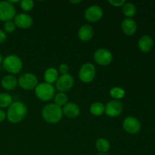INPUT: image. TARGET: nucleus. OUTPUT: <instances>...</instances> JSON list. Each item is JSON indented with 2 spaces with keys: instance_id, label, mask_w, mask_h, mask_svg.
I'll return each instance as SVG.
<instances>
[{
  "instance_id": "28",
  "label": "nucleus",
  "mask_w": 155,
  "mask_h": 155,
  "mask_svg": "<svg viewBox=\"0 0 155 155\" xmlns=\"http://www.w3.org/2000/svg\"><path fill=\"white\" fill-rule=\"evenodd\" d=\"M109 4L111 5L112 6H114V7H121V6H124V5L127 2L124 1V0H109L108 1Z\"/></svg>"
},
{
  "instance_id": "27",
  "label": "nucleus",
  "mask_w": 155,
  "mask_h": 155,
  "mask_svg": "<svg viewBox=\"0 0 155 155\" xmlns=\"http://www.w3.org/2000/svg\"><path fill=\"white\" fill-rule=\"evenodd\" d=\"M15 29H16V26H15V23L12 21H6L5 22L4 24V31L6 33H12L13 32H15Z\"/></svg>"
},
{
  "instance_id": "12",
  "label": "nucleus",
  "mask_w": 155,
  "mask_h": 155,
  "mask_svg": "<svg viewBox=\"0 0 155 155\" xmlns=\"http://www.w3.org/2000/svg\"><path fill=\"white\" fill-rule=\"evenodd\" d=\"M84 17L89 22H97L102 18L103 9L98 5H92L85 11Z\"/></svg>"
},
{
  "instance_id": "9",
  "label": "nucleus",
  "mask_w": 155,
  "mask_h": 155,
  "mask_svg": "<svg viewBox=\"0 0 155 155\" xmlns=\"http://www.w3.org/2000/svg\"><path fill=\"white\" fill-rule=\"evenodd\" d=\"M74 85V79L71 74H67L60 76L55 83V87L60 92H64L71 90Z\"/></svg>"
},
{
  "instance_id": "19",
  "label": "nucleus",
  "mask_w": 155,
  "mask_h": 155,
  "mask_svg": "<svg viewBox=\"0 0 155 155\" xmlns=\"http://www.w3.org/2000/svg\"><path fill=\"white\" fill-rule=\"evenodd\" d=\"M59 77V72L57 69L54 68H49L44 73V80L45 83L52 85L55 83Z\"/></svg>"
},
{
  "instance_id": "2",
  "label": "nucleus",
  "mask_w": 155,
  "mask_h": 155,
  "mask_svg": "<svg viewBox=\"0 0 155 155\" xmlns=\"http://www.w3.org/2000/svg\"><path fill=\"white\" fill-rule=\"evenodd\" d=\"M63 115L62 107L56 105L54 103L46 104L42 110V118L48 124H58L61 120Z\"/></svg>"
},
{
  "instance_id": "10",
  "label": "nucleus",
  "mask_w": 155,
  "mask_h": 155,
  "mask_svg": "<svg viewBox=\"0 0 155 155\" xmlns=\"http://www.w3.org/2000/svg\"><path fill=\"white\" fill-rule=\"evenodd\" d=\"M123 128L129 134L135 135L139 133L142 129V124L137 118L130 116L124 120Z\"/></svg>"
},
{
  "instance_id": "21",
  "label": "nucleus",
  "mask_w": 155,
  "mask_h": 155,
  "mask_svg": "<svg viewBox=\"0 0 155 155\" xmlns=\"http://www.w3.org/2000/svg\"><path fill=\"white\" fill-rule=\"evenodd\" d=\"M89 111L93 116H101L104 113V104L100 101H95L91 104Z\"/></svg>"
},
{
  "instance_id": "13",
  "label": "nucleus",
  "mask_w": 155,
  "mask_h": 155,
  "mask_svg": "<svg viewBox=\"0 0 155 155\" xmlns=\"http://www.w3.org/2000/svg\"><path fill=\"white\" fill-rule=\"evenodd\" d=\"M14 23L18 28L28 29L33 25V19L28 14L19 13L15 15Z\"/></svg>"
},
{
  "instance_id": "5",
  "label": "nucleus",
  "mask_w": 155,
  "mask_h": 155,
  "mask_svg": "<svg viewBox=\"0 0 155 155\" xmlns=\"http://www.w3.org/2000/svg\"><path fill=\"white\" fill-rule=\"evenodd\" d=\"M96 75V68L92 63H86L83 64L79 71V79L84 83L92 82Z\"/></svg>"
},
{
  "instance_id": "32",
  "label": "nucleus",
  "mask_w": 155,
  "mask_h": 155,
  "mask_svg": "<svg viewBox=\"0 0 155 155\" xmlns=\"http://www.w3.org/2000/svg\"><path fill=\"white\" fill-rule=\"evenodd\" d=\"M82 2L81 0H72V1H70V3H71V4H79V3Z\"/></svg>"
},
{
  "instance_id": "22",
  "label": "nucleus",
  "mask_w": 155,
  "mask_h": 155,
  "mask_svg": "<svg viewBox=\"0 0 155 155\" xmlns=\"http://www.w3.org/2000/svg\"><path fill=\"white\" fill-rule=\"evenodd\" d=\"M122 11L127 18H132L136 14V7L133 3L126 2L123 6Z\"/></svg>"
},
{
  "instance_id": "31",
  "label": "nucleus",
  "mask_w": 155,
  "mask_h": 155,
  "mask_svg": "<svg viewBox=\"0 0 155 155\" xmlns=\"http://www.w3.org/2000/svg\"><path fill=\"white\" fill-rule=\"evenodd\" d=\"M6 118V113L2 110L0 109V123L3 122Z\"/></svg>"
},
{
  "instance_id": "24",
  "label": "nucleus",
  "mask_w": 155,
  "mask_h": 155,
  "mask_svg": "<svg viewBox=\"0 0 155 155\" xmlns=\"http://www.w3.org/2000/svg\"><path fill=\"white\" fill-rule=\"evenodd\" d=\"M110 95L114 98V100H118V101H120V99H122V98H124L125 97L126 91L123 88L115 86V87H113L110 89Z\"/></svg>"
},
{
  "instance_id": "14",
  "label": "nucleus",
  "mask_w": 155,
  "mask_h": 155,
  "mask_svg": "<svg viewBox=\"0 0 155 155\" xmlns=\"http://www.w3.org/2000/svg\"><path fill=\"white\" fill-rule=\"evenodd\" d=\"M63 114L65 115L67 117L77 118L80 114V108L77 104L74 102H68L63 107H62Z\"/></svg>"
},
{
  "instance_id": "30",
  "label": "nucleus",
  "mask_w": 155,
  "mask_h": 155,
  "mask_svg": "<svg viewBox=\"0 0 155 155\" xmlns=\"http://www.w3.org/2000/svg\"><path fill=\"white\" fill-rule=\"evenodd\" d=\"M6 38H7V36H6L5 32L0 29V43H3L6 40Z\"/></svg>"
},
{
  "instance_id": "34",
  "label": "nucleus",
  "mask_w": 155,
  "mask_h": 155,
  "mask_svg": "<svg viewBox=\"0 0 155 155\" xmlns=\"http://www.w3.org/2000/svg\"><path fill=\"white\" fill-rule=\"evenodd\" d=\"M97 155H108L107 153H98Z\"/></svg>"
},
{
  "instance_id": "23",
  "label": "nucleus",
  "mask_w": 155,
  "mask_h": 155,
  "mask_svg": "<svg viewBox=\"0 0 155 155\" xmlns=\"http://www.w3.org/2000/svg\"><path fill=\"white\" fill-rule=\"evenodd\" d=\"M68 102V97L64 92H60L55 94L54 96V104L62 107Z\"/></svg>"
},
{
  "instance_id": "8",
  "label": "nucleus",
  "mask_w": 155,
  "mask_h": 155,
  "mask_svg": "<svg viewBox=\"0 0 155 155\" xmlns=\"http://www.w3.org/2000/svg\"><path fill=\"white\" fill-rule=\"evenodd\" d=\"M93 59L98 64L101 66H107L113 61V54L111 51L107 48H98L94 53Z\"/></svg>"
},
{
  "instance_id": "15",
  "label": "nucleus",
  "mask_w": 155,
  "mask_h": 155,
  "mask_svg": "<svg viewBox=\"0 0 155 155\" xmlns=\"http://www.w3.org/2000/svg\"><path fill=\"white\" fill-rule=\"evenodd\" d=\"M121 28L124 34L127 36H133L137 30V24L133 18H125L122 21Z\"/></svg>"
},
{
  "instance_id": "4",
  "label": "nucleus",
  "mask_w": 155,
  "mask_h": 155,
  "mask_svg": "<svg viewBox=\"0 0 155 155\" xmlns=\"http://www.w3.org/2000/svg\"><path fill=\"white\" fill-rule=\"evenodd\" d=\"M35 95L42 101H49L54 98L55 95V89L53 85L47 83H38L35 88Z\"/></svg>"
},
{
  "instance_id": "25",
  "label": "nucleus",
  "mask_w": 155,
  "mask_h": 155,
  "mask_svg": "<svg viewBox=\"0 0 155 155\" xmlns=\"http://www.w3.org/2000/svg\"><path fill=\"white\" fill-rule=\"evenodd\" d=\"M13 102V99L11 95L5 92L0 93V108L8 107Z\"/></svg>"
},
{
  "instance_id": "26",
  "label": "nucleus",
  "mask_w": 155,
  "mask_h": 155,
  "mask_svg": "<svg viewBox=\"0 0 155 155\" xmlns=\"http://www.w3.org/2000/svg\"><path fill=\"white\" fill-rule=\"evenodd\" d=\"M20 6L24 12H30L34 7V2L31 0H22L20 2Z\"/></svg>"
},
{
  "instance_id": "29",
  "label": "nucleus",
  "mask_w": 155,
  "mask_h": 155,
  "mask_svg": "<svg viewBox=\"0 0 155 155\" xmlns=\"http://www.w3.org/2000/svg\"><path fill=\"white\" fill-rule=\"evenodd\" d=\"M59 72L61 75H64V74H67L69 72V67L67 64H61L59 65Z\"/></svg>"
},
{
  "instance_id": "7",
  "label": "nucleus",
  "mask_w": 155,
  "mask_h": 155,
  "mask_svg": "<svg viewBox=\"0 0 155 155\" xmlns=\"http://www.w3.org/2000/svg\"><path fill=\"white\" fill-rule=\"evenodd\" d=\"M16 15V9L8 1L0 2V21H12Z\"/></svg>"
},
{
  "instance_id": "35",
  "label": "nucleus",
  "mask_w": 155,
  "mask_h": 155,
  "mask_svg": "<svg viewBox=\"0 0 155 155\" xmlns=\"http://www.w3.org/2000/svg\"><path fill=\"white\" fill-rule=\"evenodd\" d=\"M5 155H8V154H5Z\"/></svg>"
},
{
  "instance_id": "20",
  "label": "nucleus",
  "mask_w": 155,
  "mask_h": 155,
  "mask_svg": "<svg viewBox=\"0 0 155 155\" xmlns=\"http://www.w3.org/2000/svg\"><path fill=\"white\" fill-rule=\"evenodd\" d=\"M95 148L99 153H107L110 148V144L105 138H99L95 142Z\"/></svg>"
},
{
  "instance_id": "3",
  "label": "nucleus",
  "mask_w": 155,
  "mask_h": 155,
  "mask_svg": "<svg viewBox=\"0 0 155 155\" xmlns=\"http://www.w3.org/2000/svg\"><path fill=\"white\" fill-rule=\"evenodd\" d=\"M3 68L8 73L12 74H19L23 68V62L21 58L16 54H9L3 59Z\"/></svg>"
},
{
  "instance_id": "6",
  "label": "nucleus",
  "mask_w": 155,
  "mask_h": 155,
  "mask_svg": "<svg viewBox=\"0 0 155 155\" xmlns=\"http://www.w3.org/2000/svg\"><path fill=\"white\" fill-rule=\"evenodd\" d=\"M18 85L24 90H33L38 85V78L32 73H25L19 77Z\"/></svg>"
},
{
  "instance_id": "11",
  "label": "nucleus",
  "mask_w": 155,
  "mask_h": 155,
  "mask_svg": "<svg viewBox=\"0 0 155 155\" xmlns=\"http://www.w3.org/2000/svg\"><path fill=\"white\" fill-rule=\"evenodd\" d=\"M124 105L118 100H112L104 105V113L110 117H117L122 114Z\"/></svg>"
},
{
  "instance_id": "17",
  "label": "nucleus",
  "mask_w": 155,
  "mask_h": 155,
  "mask_svg": "<svg viewBox=\"0 0 155 155\" xmlns=\"http://www.w3.org/2000/svg\"><path fill=\"white\" fill-rule=\"evenodd\" d=\"M138 45H139V49L142 52H149L154 46V40L148 35H144L139 39V42H138Z\"/></svg>"
},
{
  "instance_id": "16",
  "label": "nucleus",
  "mask_w": 155,
  "mask_h": 155,
  "mask_svg": "<svg viewBox=\"0 0 155 155\" xmlns=\"http://www.w3.org/2000/svg\"><path fill=\"white\" fill-rule=\"evenodd\" d=\"M94 35V29L89 24H84L81 26L78 30V37L83 42H88Z\"/></svg>"
},
{
  "instance_id": "1",
  "label": "nucleus",
  "mask_w": 155,
  "mask_h": 155,
  "mask_svg": "<svg viewBox=\"0 0 155 155\" xmlns=\"http://www.w3.org/2000/svg\"><path fill=\"white\" fill-rule=\"evenodd\" d=\"M27 114V107L22 101H13L8 107L6 118L12 124H19L24 120Z\"/></svg>"
},
{
  "instance_id": "33",
  "label": "nucleus",
  "mask_w": 155,
  "mask_h": 155,
  "mask_svg": "<svg viewBox=\"0 0 155 155\" xmlns=\"http://www.w3.org/2000/svg\"><path fill=\"white\" fill-rule=\"evenodd\" d=\"M2 61H3L2 55V54H0V64H2Z\"/></svg>"
},
{
  "instance_id": "18",
  "label": "nucleus",
  "mask_w": 155,
  "mask_h": 155,
  "mask_svg": "<svg viewBox=\"0 0 155 155\" xmlns=\"http://www.w3.org/2000/svg\"><path fill=\"white\" fill-rule=\"evenodd\" d=\"M1 84L3 89L8 91H11L14 90L17 87L18 83V80H17L15 76L12 75V74H8V75L5 76L2 79Z\"/></svg>"
}]
</instances>
